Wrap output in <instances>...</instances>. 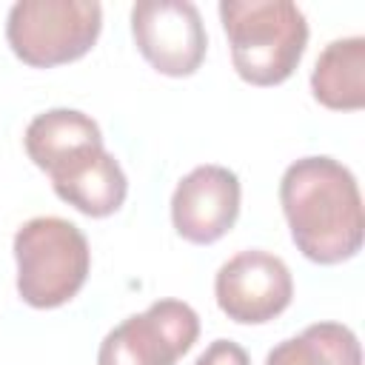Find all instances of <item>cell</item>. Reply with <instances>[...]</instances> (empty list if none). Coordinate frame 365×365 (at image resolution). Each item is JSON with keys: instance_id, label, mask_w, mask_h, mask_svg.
Here are the masks:
<instances>
[{"instance_id": "9c48e42d", "label": "cell", "mask_w": 365, "mask_h": 365, "mask_svg": "<svg viewBox=\"0 0 365 365\" xmlns=\"http://www.w3.org/2000/svg\"><path fill=\"white\" fill-rule=\"evenodd\" d=\"M26 154L48 177L103 145L100 125L77 108H48L26 128Z\"/></svg>"}, {"instance_id": "30bf717a", "label": "cell", "mask_w": 365, "mask_h": 365, "mask_svg": "<svg viewBox=\"0 0 365 365\" xmlns=\"http://www.w3.org/2000/svg\"><path fill=\"white\" fill-rule=\"evenodd\" d=\"M54 194L74 205L86 217H108L114 214L128 194V180L114 160V154L103 148H94L91 154L80 157L68 168L57 171L51 177Z\"/></svg>"}, {"instance_id": "7a4b0ae2", "label": "cell", "mask_w": 365, "mask_h": 365, "mask_svg": "<svg viewBox=\"0 0 365 365\" xmlns=\"http://www.w3.org/2000/svg\"><path fill=\"white\" fill-rule=\"evenodd\" d=\"M220 20L231 63L251 86H277L305 54L308 20L291 0H222Z\"/></svg>"}, {"instance_id": "6da1fadb", "label": "cell", "mask_w": 365, "mask_h": 365, "mask_svg": "<svg viewBox=\"0 0 365 365\" xmlns=\"http://www.w3.org/2000/svg\"><path fill=\"white\" fill-rule=\"evenodd\" d=\"M291 240L319 265L351 259L362 248L365 217L356 177L331 157H302L279 180Z\"/></svg>"}, {"instance_id": "4fadbf2b", "label": "cell", "mask_w": 365, "mask_h": 365, "mask_svg": "<svg viewBox=\"0 0 365 365\" xmlns=\"http://www.w3.org/2000/svg\"><path fill=\"white\" fill-rule=\"evenodd\" d=\"M194 365H251L248 362V354L242 345L231 342V339H214L200 356Z\"/></svg>"}, {"instance_id": "8fae6325", "label": "cell", "mask_w": 365, "mask_h": 365, "mask_svg": "<svg viewBox=\"0 0 365 365\" xmlns=\"http://www.w3.org/2000/svg\"><path fill=\"white\" fill-rule=\"evenodd\" d=\"M314 97L334 111L365 106V37H342L322 48L311 71Z\"/></svg>"}, {"instance_id": "52a82bcc", "label": "cell", "mask_w": 365, "mask_h": 365, "mask_svg": "<svg viewBox=\"0 0 365 365\" xmlns=\"http://www.w3.org/2000/svg\"><path fill=\"white\" fill-rule=\"evenodd\" d=\"M214 297L228 319L240 325H262L291 305L294 279L277 254L248 248L220 265Z\"/></svg>"}, {"instance_id": "8992f818", "label": "cell", "mask_w": 365, "mask_h": 365, "mask_svg": "<svg viewBox=\"0 0 365 365\" xmlns=\"http://www.w3.org/2000/svg\"><path fill=\"white\" fill-rule=\"evenodd\" d=\"M131 34L140 54L168 77L194 74L208 48L200 9L188 0H140L131 9Z\"/></svg>"}, {"instance_id": "3957f363", "label": "cell", "mask_w": 365, "mask_h": 365, "mask_svg": "<svg viewBox=\"0 0 365 365\" xmlns=\"http://www.w3.org/2000/svg\"><path fill=\"white\" fill-rule=\"evenodd\" d=\"M17 294L31 308H60L83 288L91 251L86 234L63 217H34L14 234Z\"/></svg>"}, {"instance_id": "5b68a950", "label": "cell", "mask_w": 365, "mask_h": 365, "mask_svg": "<svg viewBox=\"0 0 365 365\" xmlns=\"http://www.w3.org/2000/svg\"><path fill=\"white\" fill-rule=\"evenodd\" d=\"M197 336L200 317L188 302L157 299L103 336L97 365H174Z\"/></svg>"}, {"instance_id": "277c9868", "label": "cell", "mask_w": 365, "mask_h": 365, "mask_svg": "<svg viewBox=\"0 0 365 365\" xmlns=\"http://www.w3.org/2000/svg\"><path fill=\"white\" fill-rule=\"evenodd\" d=\"M103 29L97 0H17L6 17L11 51L34 68L80 60L91 51Z\"/></svg>"}, {"instance_id": "ba28073f", "label": "cell", "mask_w": 365, "mask_h": 365, "mask_svg": "<svg viewBox=\"0 0 365 365\" xmlns=\"http://www.w3.org/2000/svg\"><path fill=\"white\" fill-rule=\"evenodd\" d=\"M240 217V180L225 165H197L171 197V222L194 245H211L225 237Z\"/></svg>"}, {"instance_id": "7c38bea8", "label": "cell", "mask_w": 365, "mask_h": 365, "mask_svg": "<svg viewBox=\"0 0 365 365\" xmlns=\"http://www.w3.org/2000/svg\"><path fill=\"white\" fill-rule=\"evenodd\" d=\"M265 365H362L356 334L339 322H314L271 348Z\"/></svg>"}]
</instances>
